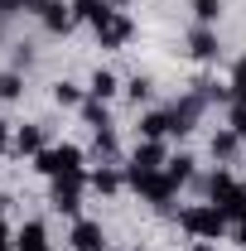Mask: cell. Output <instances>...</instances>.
<instances>
[{"label":"cell","instance_id":"17","mask_svg":"<svg viewBox=\"0 0 246 251\" xmlns=\"http://www.w3.org/2000/svg\"><path fill=\"white\" fill-rule=\"evenodd\" d=\"M227 101H246V58L232 68V87H227Z\"/></svg>","mask_w":246,"mask_h":251},{"label":"cell","instance_id":"4","mask_svg":"<svg viewBox=\"0 0 246 251\" xmlns=\"http://www.w3.org/2000/svg\"><path fill=\"white\" fill-rule=\"evenodd\" d=\"M164 164H169V159H164V145H159V140H145V145H140V150L130 155V164H125V179L140 188L145 179H154V174H159Z\"/></svg>","mask_w":246,"mask_h":251},{"label":"cell","instance_id":"28","mask_svg":"<svg viewBox=\"0 0 246 251\" xmlns=\"http://www.w3.org/2000/svg\"><path fill=\"white\" fill-rule=\"evenodd\" d=\"M242 242H246V218H242Z\"/></svg>","mask_w":246,"mask_h":251},{"label":"cell","instance_id":"11","mask_svg":"<svg viewBox=\"0 0 246 251\" xmlns=\"http://www.w3.org/2000/svg\"><path fill=\"white\" fill-rule=\"evenodd\" d=\"M188 49H193V58H217V34L208 25H198V29L188 34Z\"/></svg>","mask_w":246,"mask_h":251},{"label":"cell","instance_id":"22","mask_svg":"<svg viewBox=\"0 0 246 251\" xmlns=\"http://www.w3.org/2000/svg\"><path fill=\"white\" fill-rule=\"evenodd\" d=\"M20 97V73H0V101H15Z\"/></svg>","mask_w":246,"mask_h":251},{"label":"cell","instance_id":"29","mask_svg":"<svg viewBox=\"0 0 246 251\" xmlns=\"http://www.w3.org/2000/svg\"><path fill=\"white\" fill-rule=\"evenodd\" d=\"M198 251H213V247H198Z\"/></svg>","mask_w":246,"mask_h":251},{"label":"cell","instance_id":"18","mask_svg":"<svg viewBox=\"0 0 246 251\" xmlns=\"http://www.w3.org/2000/svg\"><path fill=\"white\" fill-rule=\"evenodd\" d=\"M193 15H198V25L213 29V20L222 15V0H193Z\"/></svg>","mask_w":246,"mask_h":251},{"label":"cell","instance_id":"10","mask_svg":"<svg viewBox=\"0 0 246 251\" xmlns=\"http://www.w3.org/2000/svg\"><path fill=\"white\" fill-rule=\"evenodd\" d=\"M15 251H49V232H44V222H25L20 237H15Z\"/></svg>","mask_w":246,"mask_h":251},{"label":"cell","instance_id":"3","mask_svg":"<svg viewBox=\"0 0 246 251\" xmlns=\"http://www.w3.org/2000/svg\"><path fill=\"white\" fill-rule=\"evenodd\" d=\"M34 164H39V174H49V179H73V174H82V150H77V145H53V150L34 155Z\"/></svg>","mask_w":246,"mask_h":251},{"label":"cell","instance_id":"9","mask_svg":"<svg viewBox=\"0 0 246 251\" xmlns=\"http://www.w3.org/2000/svg\"><path fill=\"white\" fill-rule=\"evenodd\" d=\"M73 251H106V237H101V227L97 222H73Z\"/></svg>","mask_w":246,"mask_h":251},{"label":"cell","instance_id":"20","mask_svg":"<svg viewBox=\"0 0 246 251\" xmlns=\"http://www.w3.org/2000/svg\"><path fill=\"white\" fill-rule=\"evenodd\" d=\"M53 101H58V106H82V101H87V97L77 92V87H73V82H58V87H53Z\"/></svg>","mask_w":246,"mask_h":251},{"label":"cell","instance_id":"2","mask_svg":"<svg viewBox=\"0 0 246 251\" xmlns=\"http://www.w3.org/2000/svg\"><path fill=\"white\" fill-rule=\"evenodd\" d=\"M208 193H213V208H222L227 218H237V222L246 218V188L237 184V179H232L227 169H217V174H213V184H208Z\"/></svg>","mask_w":246,"mask_h":251},{"label":"cell","instance_id":"13","mask_svg":"<svg viewBox=\"0 0 246 251\" xmlns=\"http://www.w3.org/2000/svg\"><path fill=\"white\" fill-rule=\"evenodd\" d=\"M87 184H92L97 193H116V188H121V174H116L111 164H101V169H92V174H87Z\"/></svg>","mask_w":246,"mask_h":251},{"label":"cell","instance_id":"7","mask_svg":"<svg viewBox=\"0 0 246 251\" xmlns=\"http://www.w3.org/2000/svg\"><path fill=\"white\" fill-rule=\"evenodd\" d=\"M130 29H135V25L125 20L121 10H111V15H106V20L97 25V39H101V49H121L125 39H130Z\"/></svg>","mask_w":246,"mask_h":251},{"label":"cell","instance_id":"16","mask_svg":"<svg viewBox=\"0 0 246 251\" xmlns=\"http://www.w3.org/2000/svg\"><path fill=\"white\" fill-rule=\"evenodd\" d=\"M237 140H242L237 130H217V135H213V155L217 159H232V155H237Z\"/></svg>","mask_w":246,"mask_h":251},{"label":"cell","instance_id":"25","mask_svg":"<svg viewBox=\"0 0 246 251\" xmlns=\"http://www.w3.org/2000/svg\"><path fill=\"white\" fill-rule=\"evenodd\" d=\"M130 97H135V101L150 97V82H145V77H130Z\"/></svg>","mask_w":246,"mask_h":251},{"label":"cell","instance_id":"12","mask_svg":"<svg viewBox=\"0 0 246 251\" xmlns=\"http://www.w3.org/2000/svg\"><path fill=\"white\" fill-rule=\"evenodd\" d=\"M15 150L20 155H44V130L39 126H20L15 130Z\"/></svg>","mask_w":246,"mask_h":251},{"label":"cell","instance_id":"6","mask_svg":"<svg viewBox=\"0 0 246 251\" xmlns=\"http://www.w3.org/2000/svg\"><path fill=\"white\" fill-rule=\"evenodd\" d=\"M203 106H208L203 97H198V92H188L184 101H179V106L169 111V135H188V130H193V121L203 116Z\"/></svg>","mask_w":246,"mask_h":251},{"label":"cell","instance_id":"24","mask_svg":"<svg viewBox=\"0 0 246 251\" xmlns=\"http://www.w3.org/2000/svg\"><path fill=\"white\" fill-rule=\"evenodd\" d=\"M82 111H87V121H92L97 130L106 126V111H101V101H97V97H87V101H82Z\"/></svg>","mask_w":246,"mask_h":251},{"label":"cell","instance_id":"5","mask_svg":"<svg viewBox=\"0 0 246 251\" xmlns=\"http://www.w3.org/2000/svg\"><path fill=\"white\" fill-rule=\"evenodd\" d=\"M82 184H87V174L53 179V208H58V213H68V218H77V208H82Z\"/></svg>","mask_w":246,"mask_h":251},{"label":"cell","instance_id":"19","mask_svg":"<svg viewBox=\"0 0 246 251\" xmlns=\"http://www.w3.org/2000/svg\"><path fill=\"white\" fill-rule=\"evenodd\" d=\"M164 174H169V179H174V184H188V174H193V159H188V155H179V159H169V164H164Z\"/></svg>","mask_w":246,"mask_h":251},{"label":"cell","instance_id":"26","mask_svg":"<svg viewBox=\"0 0 246 251\" xmlns=\"http://www.w3.org/2000/svg\"><path fill=\"white\" fill-rule=\"evenodd\" d=\"M0 251H10V227L0 222Z\"/></svg>","mask_w":246,"mask_h":251},{"label":"cell","instance_id":"15","mask_svg":"<svg viewBox=\"0 0 246 251\" xmlns=\"http://www.w3.org/2000/svg\"><path fill=\"white\" fill-rule=\"evenodd\" d=\"M140 130H145V140H164V135H169V111H150V116L140 121Z\"/></svg>","mask_w":246,"mask_h":251},{"label":"cell","instance_id":"23","mask_svg":"<svg viewBox=\"0 0 246 251\" xmlns=\"http://www.w3.org/2000/svg\"><path fill=\"white\" fill-rule=\"evenodd\" d=\"M227 130H237L246 140V101H232V121H227Z\"/></svg>","mask_w":246,"mask_h":251},{"label":"cell","instance_id":"8","mask_svg":"<svg viewBox=\"0 0 246 251\" xmlns=\"http://www.w3.org/2000/svg\"><path fill=\"white\" fill-rule=\"evenodd\" d=\"M39 20H44L53 34H68V29H73V20H77V10H73V0H49V10H44Z\"/></svg>","mask_w":246,"mask_h":251},{"label":"cell","instance_id":"21","mask_svg":"<svg viewBox=\"0 0 246 251\" xmlns=\"http://www.w3.org/2000/svg\"><path fill=\"white\" fill-rule=\"evenodd\" d=\"M97 155H101V159H116V135H111V126L97 130Z\"/></svg>","mask_w":246,"mask_h":251},{"label":"cell","instance_id":"14","mask_svg":"<svg viewBox=\"0 0 246 251\" xmlns=\"http://www.w3.org/2000/svg\"><path fill=\"white\" fill-rule=\"evenodd\" d=\"M87 97H97V101H106V97H116V73H92V87H87Z\"/></svg>","mask_w":246,"mask_h":251},{"label":"cell","instance_id":"27","mask_svg":"<svg viewBox=\"0 0 246 251\" xmlns=\"http://www.w3.org/2000/svg\"><path fill=\"white\" fill-rule=\"evenodd\" d=\"M5 145H10V135H5V121H0V155H5Z\"/></svg>","mask_w":246,"mask_h":251},{"label":"cell","instance_id":"1","mask_svg":"<svg viewBox=\"0 0 246 251\" xmlns=\"http://www.w3.org/2000/svg\"><path fill=\"white\" fill-rule=\"evenodd\" d=\"M179 222H184V232L203 237V242H217V237L227 232V213H222V208H213V203H198V208H184V213H179Z\"/></svg>","mask_w":246,"mask_h":251}]
</instances>
